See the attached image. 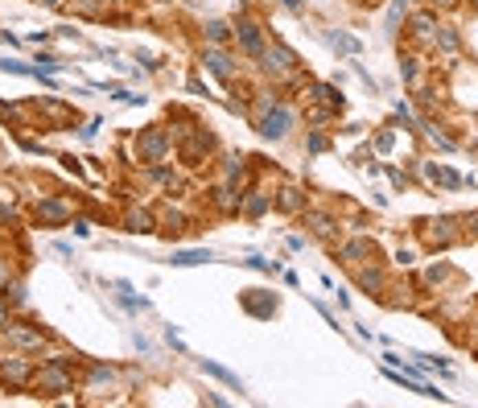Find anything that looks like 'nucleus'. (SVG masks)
<instances>
[{
  "label": "nucleus",
  "instance_id": "4",
  "mask_svg": "<svg viewBox=\"0 0 478 408\" xmlns=\"http://www.w3.org/2000/svg\"><path fill=\"white\" fill-rule=\"evenodd\" d=\"M165 153H169V132H165L161 124L144 128V132H140V140H136V157H140V161H149V165H157Z\"/></svg>",
  "mask_w": 478,
  "mask_h": 408
},
{
  "label": "nucleus",
  "instance_id": "35",
  "mask_svg": "<svg viewBox=\"0 0 478 408\" xmlns=\"http://www.w3.org/2000/svg\"><path fill=\"white\" fill-rule=\"evenodd\" d=\"M4 326H8V310L0 305V330H4Z\"/></svg>",
  "mask_w": 478,
  "mask_h": 408
},
{
  "label": "nucleus",
  "instance_id": "32",
  "mask_svg": "<svg viewBox=\"0 0 478 408\" xmlns=\"http://www.w3.org/2000/svg\"><path fill=\"white\" fill-rule=\"evenodd\" d=\"M376 149H380V153H388V149H392V132H384V136L376 140Z\"/></svg>",
  "mask_w": 478,
  "mask_h": 408
},
{
  "label": "nucleus",
  "instance_id": "38",
  "mask_svg": "<svg viewBox=\"0 0 478 408\" xmlns=\"http://www.w3.org/2000/svg\"><path fill=\"white\" fill-rule=\"evenodd\" d=\"M429 4H454V0H429Z\"/></svg>",
  "mask_w": 478,
  "mask_h": 408
},
{
  "label": "nucleus",
  "instance_id": "16",
  "mask_svg": "<svg viewBox=\"0 0 478 408\" xmlns=\"http://www.w3.org/2000/svg\"><path fill=\"white\" fill-rule=\"evenodd\" d=\"M326 41H330L338 54H359V50H363V45H359L351 33H338V29H334V33H326Z\"/></svg>",
  "mask_w": 478,
  "mask_h": 408
},
{
  "label": "nucleus",
  "instance_id": "27",
  "mask_svg": "<svg viewBox=\"0 0 478 408\" xmlns=\"http://www.w3.org/2000/svg\"><path fill=\"white\" fill-rule=\"evenodd\" d=\"M264 206H268V198H260V194H252V198H248V215H260Z\"/></svg>",
  "mask_w": 478,
  "mask_h": 408
},
{
  "label": "nucleus",
  "instance_id": "15",
  "mask_svg": "<svg viewBox=\"0 0 478 408\" xmlns=\"http://www.w3.org/2000/svg\"><path fill=\"white\" fill-rule=\"evenodd\" d=\"M433 41H437V50H442V54H458V50H462V41H458V33H454V29H446V25H437V33H433Z\"/></svg>",
  "mask_w": 478,
  "mask_h": 408
},
{
  "label": "nucleus",
  "instance_id": "18",
  "mask_svg": "<svg viewBox=\"0 0 478 408\" xmlns=\"http://www.w3.org/2000/svg\"><path fill=\"white\" fill-rule=\"evenodd\" d=\"M128 231H132V235H149V231H153V215H149V211H132V215H128Z\"/></svg>",
  "mask_w": 478,
  "mask_h": 408
},
{
  "label": "nucleus",
  "instance_id": "9",
  "mask_svg": "<svg viewBox=\"0 0 478 408\" xmlns=\"http://www.w3.org/2000/svg\"><path fill=\"white\" fill-rule=\"evenodd\" d=\"M37 219H41V223H66V219H70V206L58 202V198H41V202H37Z\"/></svg>",
  "mask_w": 478,
  "mask_h": 408
},
{
  "label": "nucleus",
  "instance_id": "23",
  "mask_svg": "<svg viewBox=\"0 0 478 408\" xmlns=\"http://www.w3.org/2000/svg\"><path fill=\"white\" fill-rule=\"evenodd\" d=\"M404 8H409V0H392V8H388V33H396V29H400Z\"/></svg>",
  "mask_w": 478,
  "mask_h": 408
},
{
  "label": "nucleus",
  "instance_id": "25",
  "mask_svg": "<svg viewBox=\"0 0 478 408\" xmlns=\"http://www.w3.org/2000/svg\"><path fill=\"white\" fill-rule=\"evenodd\" d=\"M400 74H404V83H417V78H421V70H417V62H413V58H404V62H400Z\"/></svg>",
  "mask_w": 478,
  "mask_h": 408
},
{
  "label": "nucleus",
  "instance_id": "22",
  "mask_svg": "<svg viewBox=\"0 0 478 408\" xmlns=\"http://www.w3.org/2000/svg\"><path fill=\"white\" fill-rule=\"evenodd\" d=\"M206 37H210V41H215V45H223V41H227V37H231V29H227V25H223V21H206Z\"/></svg>",
  "mask_w": 478,
  "mask_h": 408
},
{
  "label": "nucleus",
  "instance_id": "7",
  "mask_svg": "<svg viewBox=\"0 0 478 408\" xmlns=\"http://www.w3.org/2000/svg\"><path fill=\"white\" fill-rule=\"evenodd\" d=\"M210 144H215V140H210V132H194V136L182 144V157H186V165H198V161L210 153Z\"/></svg>",
  "mask_w": 478,
  "mask_h": 408
},
{
  "label": "nucleus",
  "instance_id": "21",
  "mask_svg": "<svg viewBox=\"0 0 478 408\" xmlns=\"http://www.w3.org/2000/svg\"><path fill=\"white\" fill-rule=\"evenodd\" d=\"M433 227V244H450L454 239V219H442V223H429Z\"/></svg>",
  "mask_w": 478,
  "mask_h": 408
},
{
  "label": "nucleus",
  "instance_id": "33",
  "mask_svg": "<svg viewBox=\"0 0 478 408\" xmlns=\"http://www.w3.org/2000/svg\"><path fill=\"white\" fill-rule=\"evenodd\" d=\"M281 4H285L289 12H301V0H281Z\"/></svg>",
  "mask_w": 478,
  "mask_h": 408
},
{
  "label": "nucleus",
  "instance_id": "8",
  "mask_svg": "<svg viewBox=\"0 0 478 408\" xmlns=\"http://www.w3.org/2000/svg\"><path fill=\"white\" fill-rule=\"evenodd\" d=\"M4 334H8V343L12 347H21V351H37L41 347V330H29V326H4Z\"/></svg>",
  "mask_w": 478,
  "mask_h": 408
},
{
  "label": "nucleus",
  "instance_id": "39",
  "mask_svg": "<svg viewBox=\"0 0 478 408\" xmlns=\"http://www.w3.org/2000/svg\"><path fill=\"white\" fill-rule=\"evenodd\" d=\"M475 8H478V0H475Z\"/></svg>",
  "mask_w": 478,
  "mask_h": 408
},
{
  "label": "nucleus",
  "instance_id": "11",
  "mask_svg": "<svg viewBox=\"0 0 478 408\" xmlns=\"http://www.w3.org/2000/svg\"><path fill=\"white\" fill-rule=\"evenodd\" d=\"M305 223H309V231H314V235H322V239H338V223H334L330 215L309 211V215H305Z\"/></svg>",
  "mask_w": 478,
  "mask_h": 408
},
{
  "label": "nucleus",
  "instance_id": "19",
  "mask_svg": "<svg viewBox=\"0 0 478 408\" xmlns=\"http://www.w3.org/2000/svg\"><path fill=\"white\" fill-rule=\"evenodd\" d=\"M276 206H281V211H289V215H293V211H301V190H297V186H285V190H281V198H276Z\"/></svg>",
  "mask_w": 478,
  "mask_h": 408
},
{
  "label": "nucleus",
  "instance_id": "12",
  "mask_svg": "<svg viewBox=\"0 0 478 408\" xmlns=\"http://www.w3.org/2000/svg\"><path fill=\"white\" fill-rule=\"evenodd\" d=\"M376 256V244L371 239H351L347 248H343V260H351V264H363V260H371Z\"/></svg>",
  "mask_w": 478,
  "mask_h": 408
},
{
  "label": "nucleus",
  "instance_id": "36",
  "mask_svg": "<svg viewBox=\"0 0 478 408\" xmlns=\"http://www.w3.org/2000/svg\"><path fill=\"white\" fill-rule=\"evenodd\" d=\"M41 4H50V8H58V4H62V0H41Z\"/></svg>",
  "mask_w": 478,
  "mask_h": 408
},
{
  "label": "nucleus",
  "instance_id": "5",
  "mask_svg": "<svg viewBox=\"0 0 478 408\" xmlns=\"http://www.w3.org/2000/svg\"><path fill=\"white\" fill-rule=\"evenodd\" d=\"M231 33L239 37V45H243V54H252V58H260V50H264V37H260V25H256L252 17H239Z\"/></svg>",
  "mask_w": 478,
  "mask_h": 408
},
{
  "label": "nucleus",
  "instance_id": "3",
  "mask_svg": "<svg viewBox=\"0 0 478 408\" xmlns=\"http://www.w3.org/2000/svg\"><path fill=\"white\" fill-rule=\"evenodd\" d=\"M289 128H293V111H289L285 103H272L264 116H256V132L268 136V140H281Z\"/></svg>",
  "mask_w": 478,
  "mask_h": 408
},
{
  "label": "nucleus",
  "instance_id": "1",
  "mask_svg": "<svg viewBox=\"0 0 478 408\" xmlns=\"http://www.w3.org/2000/svg\"><path fill=\"white\" fill-rule=\"evenodd\" d=\"M45 396H58V392H70L74 388V376H70V359H54L50 367H41V376L33 380Z\"/></svg>",
  "mask_w": 478,
  "mask_h": 408
},
{
  "label": "nucleus",
  "instance_id": "6",
  "mask_svg": "<svg viewBox=\"0 0 478 408\" xmlns=\"http://www.w3.org/2000/svg\"><path fill=\"white\" fill-rule=\"evenodd\" d=\"M202 66H206L210 74H219L223 83H235V62H231V54H227V50L210 45V50L202 54Z\"/></svg>",
  "mask_w": 478,
  "mask_h": 408
},
{
  "label": "nucleus",
  "instance_id": "29",
  "mask_svg": "<svg viewBox=\"0 0 478 408\" xmlns=\"http://www.w3.org/2000/svg\"><path fill=\"white\" fill-rule=\"evenodd\" d=\"M91 384H111V372H107V367H95V372H91Z\"/></svg>",
  "mask_w": 478,
  "mask_h": 408
},
{
  "label": "nucleus",
  "instance_id": "37",
  "mask_svg": "<svg viewBox=\"0 0 478 408\" xmlns=\"http://www.w3.org/2000/svg\"><path fill=\"white\" fill-rule=\"evenodd\" d=\"M470 227H475V235H478V215H475V219H470Z\"/></svg>",
  "mask_w": 478,
  "mask_h": 408
},
{
  "label": "nucleus",
  "instance_id": "14",
  "mask_svg": "<svg viewBox=\"0 0 478 408\" xmlns=\"http://www.w3.org/2000/svg\"><path fill=\"white\" fill-rule=\"evenodd\" d=\"M206 260H210V252H206V248H194V252H173L169 264H173V268H194V264H206Z\"/></svg>",
  "mask_w": 478,
  "mask_h": 408
},
{
  "label": "nucleus",
  "instance_id": "28",
  "mask_svg": "<svg viewBox=\"0 0 478 408\" xmlns=\"http://www.w3.org/2000/svg\"><path fill=\"white\" fill-rule=\"evenodd\" d=\"M37 62H41V66H37V70H62V62H58V58H50V54H41V58H37Z\"/></svg>",
  "mask_w": 478,
  "mask_h": 408
},
{
  "label": "nucleus",
  "instance_id": "31",
  "mask_svg": "<svg viewBox=\"0 0 478 408\" xmlns=\"http://www.w3.org/2000/svg\"><path fill=\"white\" fill-rule=\"evenodd\" d=\"M326 149V136H309V153H322Z\"/></svg>",
  "mask_w": 478,
  "mask_h": 408
},
{
  "label": "nucleus",
  "instance_id": "20",
  "mask_svg": "<svg viewBox=\"0 0 478 408\" xmlns=\"http://www.w3.org/2000/svg\"><path fill=\"white\" fill-rule=\"evenodd\" d=\"M202 372H206V376H215V380H223L227 388H239V376H231L227 367H219V363H210V359H202Z\"/></svg>",
  "mask_w": 478,
  "mask_h": 408
},
{
  "label": "nucleus",
  "instance_id": "17",
  "mask_svg": "<svg viewBox=\"0 0 478 408\" xmlns=\"http://www.w3.org/2000/svg\"><path fill=\"white\" fill-rule=\"evenodd\" d=\"M413 33H417L421 41H429V37L437 33V21H433L429 12H417V17H413Z\"/></svg>",
  "mask_w": 478,
  "mask_h": 408
},
{
  "label": "nucleus",
  "instance_id": "2",
  "mask_svg": "<svg viewBox=\"0 0 478 408\" xmlns=\"http://www.w3.org/2000/svg\"><path fill=\"white\" fill-rule=\"evenodd\" d=\"M260 58H264V70H268V74H276V78H285V74H293V70H297V54H293L285 41H276V37L260 50Z\"/></svg>",
  "mask_w": 478,
  "mask_h": 408
},
{
  "label": "nucleus",
  "instance_id": "10",
  "mask_svg": "<svg viewBox=\"0 0 478 408\" xmlns=\"http://www.w3.org/2000/svg\"><path fill=\"white\" fill-rule=\"evenodd\" d=\"M0 380H4V384H12V388H25V384L33 380V372H29V363H25V359H8V363H4V372H0Z\"/></svg>",
  "mask_w": 478,
  "mask_h": 408
},
{
  "label": "nucleus",
  "instance_id": "24",
  "mask_svg": "<svg viewBox=\"0 0 478 408\" xmlns=\"http://www.w3.org/2000/svg\"><path fill=\"white\" fill-rule=\"evenodd\" d=\"M359 285H363V289H380V285H384V277H380L376 268H363V272H359Z\"/></svg>",
  "mask_w": 478,
  "mask_h": 408
},
{
  "label": "nucleus",
  "instance_id": "26",
  "mask_svg": "<svg viewBox=\"0 0 478 408\" xmlns=\"http://www.w3.org/2000/svg\"><path fill=\"white\" fill-rule=\"evenodd\" d=\"M425 128H429V124H425ZM429 140H433L437 149H454V140H450V136H442L437 128H429Z\"/></svg>",
  "mask_w": 478,
  "mask_h": 408
},
{
  "label": "nucleus",
  "instance_id": "34",
  "mask_svg": "<svg viewBox=\"0 0 478 408\" xmlns=\"http://www.w3.org/2000/svg\"><path fill=\"white\" fill-rule=\"evenodd\" d=\"M4 285H8V268L0 264V293H4Z\"/></svg>",
  "mask_w": 478,
  "mask_h": 408
},
{
  "label": "nucleus",
  "instance_id": "30",
  "mask_svg": "<svg viewBox=\"0 0 478 408\" xmlns=\"http://www.w3.org/2000/svg\"><path fill=\"white\" fill-rule=\"evenodd\" d=\"M248 268H256V272H276V264H268V260H248Z\"/></svg>",
  "mask_w": 478,
  "mask_h": 408
},
{
  "label": "nucleus",
  "instance_id": "13",
  "mask_svg": "<svg viewBox=\"0 0 478 408\" xmlns=\"http://www.w3.org/2000/svg\"><path fill=\"white\" fill-rule=\"evenodd\" d=\"M425 173H429V182H437V186H446V190L466 186V178H458L454 169H442V165H425Z\"/></svg>",
  "mask_w": 478,
  "mask_h": 408
}]
</instances>
